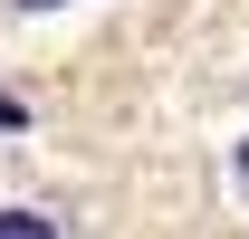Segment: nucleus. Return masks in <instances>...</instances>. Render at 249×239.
I'll return each instance as SVG.
<instances>
[{"label": "nucleus", "instance_id": "f257e3e1", "mask_svg": "<svg viewBox=\"0 0 249 239\" xmlns=\"http://www.w3.org/2000/svg\"><path fill=\"white\" fill-rule=\"evenodd\" d=\"M0 239H87V210L58 191H0Z\"/></svg>", "mask_w": 249, "mask_h": 239}, {"label": "nucleus", "instance_id": "f03ea898", "mask_svg": "<svg viewBox=\"0 0 249 239\" xmlns=\"http://www.w3.org/2000/svg\"><path fill=\"white\" fill-rule=\"evenodd\" d=\"M48 10H77V0H0V19H48Z\"/></svg>", "mask_w": 249, "mask_h": 239}, {"label": "nucleus", "instance_id": "7ed1b4c3", "mask_svg": "<svg viewBox=\"0 0 249 239\" xmlns=\"http://www.w3.org/2000/svg\"><path fill=\"white\" fill-rule=\"evenodd\" d=\"M230 182H240V201H249V124H240V144H230Z\"/></svg>", "mask_w": 249, "mask_h": 239}]
</instances>
